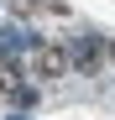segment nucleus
<instances>
[{
	"label": "nucleus",
	"mask_w": 115,
	"mask_h": 120,
	"mask_svg": "<svg viewBox=\"0 0 115 120\" xmlns=\"http://www.w3.org/2000/svg\"><path fill=\"white\" fill-rule=\"evenodd\" d=\"M110 57H115V47H110Z\"/></svg>",
	"instance_id": "4"
},
{
	"label": "nucleus",
	"mask_w": 115,
	"mask_h": 120,
	"mask_svg": "<svg viewBox=\"0 0 115 120\" xmlns=\"http://www.w3.org/2000/svg\"><path fill=\"white\" fill-rule=\"evenodd\" d=\"M11 99H16V105H37V89H31V84H16Z\"/></svg>",
	"instance_id": "3"
},
{
	"label": "nucleus",
	"mask_w": 115,
	"mask_h": 120,
	"mask_svg": "<svg viewBox=\"0 0 115 120\" xmlns=\"http://www.w3.org/2000/svg\"><path fill=\"white\" fill-rule=\"evenodd\" d=\"M68 57H73V68H79V73H94V68H100V57H105V47H100V37H79V42L68 47Z\"/></svg>",
	"instance_id": "2"
},
{
	"label": "nucleus",
	"mask_w": 115,
	"mask_h": 120,
	"mask_svg": "<svg viewBox=\"0 0 115 120\" xmlns=\"http://www.w3.org/2000/svg\"><path fill=\"white\" fill-rule=\"evenodd\" d=\"M68 68H73V57L63 47H37L31 52V78H42V84H47V78H63Z\"/></svg>",
	"instance_id": "1"
}]
</instances>
